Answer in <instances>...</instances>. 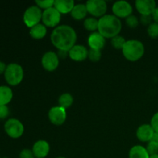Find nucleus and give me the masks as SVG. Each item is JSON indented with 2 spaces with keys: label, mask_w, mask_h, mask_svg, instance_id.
Here are the masks:
<instances>
[{
  "label": "nucleus",
  "mask_w": 158,
  "mask_h": 158,
  "mask_svg": "<svg viewBox=\"0 0 158 158\" xmlns=\"http://www.w3.org/2000/svg\"><path fill=\"white\" fill-rule=\"evenodd\" d=\"M77 32L73 28L67 25H62L55 28L51 34V42L60 51L69 52L77 42Z\"/></svg>",
  "instance_id": "nucleus-1"
},
{
  "label": "nucleus",
  "mask_w": 158,
  "mask_h": 158,
  "mask_svg": "<svg viewBox=\"0 0 158 158\" xmlns=\"http://www.w3.org/2000/svg\"><path fill=\"white\" fill-rule=\"evenodd\" d=\"M121 29V21L114 15H105L98 19V32L105 39L118 35Z\"/></svg>",
  "instance_id": "nucleus-2"
},
{
  "label": "nucleus",
  "mask_w": 158,
  "mask_h": 158,
  "mask_svg": "<svg viewBox=\"0 0 158 158\" xmlns=\"http://www.w3.org/2000/svg\"><path fill=\"white\" fill-rule=\"evenodd\" d=\"M123 55L131 62H136L142 58L144 54V46L139 40H128L122 49Z\"/></svg>",
  "instance_id": "nucleus-3"
},
{
  "label": "nucleus",
  "mask_w": 158,
  "mask_h": 158,
  "mask_svg": "<svg viewBox=\"0 0 158 158\" xmlns=\"http://www.w3.org/2000/svg\"><path fill=\"white\" fill-rule=\"evenodd\" d=\"M4 77L8 84L10 86H17L23 81L24 71L20 65L17 63H10L6 67Z\"/></svg>",
  "instance_id": "nucleus-4"
},
{
  "label": "nucleus",
  "mask_w": 158,
  "mask_h": 158,
  "mask_svg": "<svg viewBox=\"0 0 158 158\" xmlns=\"http://www.w3.org/2000/svg\"><path fill=\"white\" fill-rule=\"evenodd\" d=\"M43 12L37 6H32L28 8L23 15V22L26 26L29 28L33 27L39 24L42 20Z\"/></svg>",
  "instance_id": "nucleus-5"
},
{
  "label": "nucleus",
  "mask_w": 158,
  "mask_h": 158,
  "mask_svg": "<svg viewBox=\"0 0 158 158\" xmlns=\"http://www.w3.org/2000/svg\"><path fill=\"white\" fill-rule=\"evenodd\" d=\"M4 129L7 135L13 139L19 138L24 133V126L21 121L15 118H10L6 122Z\"/></svg>",
  "instance_id": "nucleus-6"
},
{
  "label": "nucleus",
  "mask_w": 158,
  "mask_h": 158,
  "mask_svg": "<svg viewBox=\"0 0 158 158\" xmlns=\"http://www.w3.org/2000/svg\"><path fill=\"white\" fill-rule=\"evenodd\" d=\"M88 12L94 17H100L105 15L107 10V5L103 0H89L86 3Z\"/></svg>",
  "instance_id": "nucleus-7"
},
{
  "label": "nucleus",
  "mask_w": 158,
  "mask_h": 158,
  "mask_svg": "<svg viewBox=\"0 0 158 158\" xmlns=\"http://www.w3.org/2000/svg\"><path fill=\"white\" fill-rule=\"evenodd\" d=\"M61 20V14L54 7L44 10L43 12L42 21L46 27H56Z\"/></svg>",
  "instance_id": "nucleus-8"
},
{
  "label": "nucleus",
  "mask_w": 158,
  "mask_h": 158,
  "mask_svg": "<svg viewBox=\"0 0 158 158\" xmlns=\"http://www.w3.org/2000/svg\"><path fill=\"white\" fill-rule=\"evenodd\" d=\"M112 11L114 12V15L117 18L127 19L132 14L133 8L128 2L121 0V1L116 2L113 5Z\"/></svg>",
  "instance_id": "nucleus-9"
},
{
  "label": "nucleus",
  "mask_w": 158,
  "mask_h": 158,
  "mask_svg": "<svg viewBox=\"0 0 158 158\" xmlns=\"http://www.w3.org/2000/svg\"><path fill=\"white\" fill-rule=\"evenodd\" d=\"M48 117L52 124L60 126L63 124L66 120V109L60 106H53L49 110Z\"/></svg>",
  "instance_id": "nucleus-10"
},
{
  "label": "nucleus",
  "mask_w": 158,
  "mask_h": 158,
  "mask_svg": "<svg viewBox=\"0 0 158 158\" xmlns=\"http://www.w3.org/2000/svg\"><path fill=\"white\" fill-rule=\"evenodd\" d=\"M41 63L43 65V67L46 70L52 72V71L56 70L57 69L60 60H59V56L56 53L52 52V51H49V52H46L43 56Z\"/></svg>",
  "instance_id": "nucleus-11"
},
{
  "label": "nucleus",
  "mask_w": 158,
  "mask_h": 158,
  "mask_svg": "<svg viewBox=\"0 0 158 158\" xmlns=\"http://www.w3.org/2000/svg\"><path fill=\"white\" fill-rule=\"evenodd\" d=\"M135 6L140 15H152L156 9V2L154 0H137Z\"/></svg>",
  "instance_id": "nucleus-12"
},
{
  "label": "nucleus",
  "mask_w": 158,
  "mask_h": 158,
  "mask_svg": "<svg viewBox=\"0 0 158 158\" xmlns=\"http://www.w3.org/2000/svg\"><path fill=\"white\" fill-rule=\"evenodd\" d=\"M88 52L86 47L82 45H75L68 52V55L71 60L77 62H82L88 57Z\"/></svg>",
  "instance_id": "nucleus-13"
},
{
  "label": "nucleus",
  "mask_w": 158,
  "mask_h": 158,
  "mask_svg": "<svg viewBox=\"0 0 158 158\" xmlns=\"http://www.w3.org/2000/svg\"><path fill=\"white\" fill-rule=\"evenodd\" d=\"M49 143L46 140H40L35 142L32 146V153L35 158H45L49 153Z\"/></svg>",
  "instance_id": "nucleus-14"
},
{
  "label": "nucleus",
  "mask_w": 158,
  "mask_h": 158,
  "mask_svg": "<svg viewBox=\"0 0 158 158\" xmlns=\"http://www.w3.org/2000/svg\"><path fill=\"white\" fill-rule=\"evenodd\" d=\"M105 38L99 32H94L88 38V44L92 49L101 50L105 46Z\"/></svg>",
  "instance_id": "nucleus-15"
},
{
  "label": "nucleus",
  "mask_w": 158,
  "mask_h": 158,
  "mask_svg": "<svg viewBox=\"0 0 158 158\" xmlns=\"http://www.w3.org/2000/svg\"><path fill=\"white\" fill-rule=\"evenodd\" d=\"M154 131L151 124H143L137 131V137L142 142H150L152 140Z\"/></svg>",
  "instance_id": "nucleus-16"
},
{
  "label": "nucleus",
  "mask_w": 158,
  "mask_h": 158,
  "mask_svg": "<svg viewBox=\"0 0 158 158\" xmlns=\"http://www.w3.org/2000/svg\"><path fill=\"white\" fill-rule=\"evenodd\" d=\"M74 6L75 2L73 0H56L53 7L60 14H67L70 13Z\"/></svg>",
  "instance_id": "nucleus-17"
},
{
  "label": "nucleus",
  "mask_w": 158,
  "mask_h": 158,
  "mask_svg": "<svg viewBox=\"0 0 158 158\" xmlns=\"http://www.w3.org/2000/svg\"><path fill=\"white\" fill-rule=\"evenodd\" d=\"M46 26H45L43 23H39L31 28L29 35L34 40H42L46 36Z\"/></svg>",
  "instance_id": "nucleus-18"
},
{
  "label": "nucleus",
  "mask_w": 158,
  "mask_h": 158,
  "mask_svg": "<svg viewBox=\"0 0 158 158\" xmlns=\"http://www.w3.org/2000/svg\"><path fill=\"white\" fill-rule=\"evenodd\" d=\"M13 93L7 86H0V105H7L12 100Z\"/></svg>",
  "instance_id": "nucleus-19"
},
{
  "label": "nucleus",
  "mask_w": 158,
  "mask_h": 158,
  "mask_svg": "<svg viewBox=\"0 0 158 158\" xmlns=\"http://www.w3.org/2000/svg\"><path fill=\"white\" fill-rule=\"evenodd\" d=\"M88 13L86 6L85 4L75 5L70 14L73 18L76 20H82L86 16Z\"/></svg>",
  "instance_id": "nucleus-20"
},
{
  "label": "nucleus",
  "mask_w": 158,
  "mask_h": 158,
  "mask_svg": "<svg viewBox=\"0 0 158 158\" xmlns=\"http://www.w3.org/2000/svg\"><path fill=\"white\" fill-rule=\"evenodd\" d=\"M129 158H150V155L146 148L140 145H136L130 150Z\"/></svg>",
  "instance_id": "nucleus-21"
},
{
  "label": "nucleus",
  "mask_w": 158,
  "mask_h": 158,
  "mask_svg": "<svg viewBox=\"0 0 158 158\" xmlns=\"http://www.w3.org/2000/svg\"><path fill=\"white\" fill-rule=\"evenodd\" d=\"M58 102L60 106L64 108V109H67L72 106L73 103V97L70 94L65 93L59 97Z\"/></svg>",
  "instance_id": "nucleus-22"
},
{
  "label": "nucleus",
  "mask_w": 158,
  "mask_h": 158,
  "mask_svg": "<svg viewBox=\"0 0 158 158\" xmlns=\"http://www.w3.org/2000/svg\"><path fill=\"white\" fill-rule=\"evenodd\" d=\"M85 29L89 31H96L98 29V20L94 17L87 18L83 23Z\"/></svg>",
  "instance_id": "nucleus-23"
},
{
  "label": "nucleus",
  "mask_w": 158,
  "mask_h": 158,
  "mask_svg": "<svg viewBox=\"0 0 158 158\" xmlns=\"http://www.w3.org/2000/svg\"><path fill=\"white\" fill-rule=\"evenodd\" d=\"M126 40L121 35H117V36L114 37V38L111 39V43H112V46H114L115 49H123V46L126 43Z\"/></svg>",
  "instance_id": "nucleus-24"
},
{
  "label": "nucleus",
  "mask_w": 158,
  "mask_h": 158,
  "mask_svg": "<svg viewBox=\"0 0 158 158\" xmlns=\"http://www.w3.org/2000/svg\"><path fill=\"white\" fill-rule=\"evenodd\" d=\"M54 0H43V1H40V0H36L35 1V4L36 6L40 8V9H46L52 8L54 6Z\"/></svg>",
  "instance_id": "nucleus-25"
},
{
  "label": "nucleus",
  "mask_w": 158,
  "mask_h": 158,
  "mask_svg": "<svg viewBox=\"0 0 158 158\" xmlns=\"http://www.w3.org/2000/svg\"><path fill=\"white\" fill-rule=\"evenodd\" d=\"M148 33L151 38H158V23H152L150 26H148Z\"/></svg>",
  "instance_id": "nucleus-26"
},
{
  "label": "nucleus",
  "mask_w": 158,
  "mask_h": 158,
  "mask_svg": "<svg viewBox=\"0 0 158 158\" xmlns=\"http://www.w3.org/2000/svg\"><path fill=\"white\" fill-rule=\"evenodd\" d=\"M101 52L100 50H96V49H90L88 52V58L92 62H98L101 59Z\"/></svg>",
  "instance_id": "nucleus-27"
},
{
  "label": "nucleus",
  "mask_w": 158,
  "mask_h": 158,
  "mask_svg": "<svg viewBox=\"0 0 158 158\" xmlns=\"http://www.w3.org/2000/svg\"><path fill=\"white\" fill-rule=\"evenodd\" d=\"M146 149L150 156L158 154V144L154 143V142L151 141V140L148 142Z\"/></svg>",
  "instance_id": "nucleus-28"
},
{
  "label": "nucleus",
  "mask_w": 158,
  "mask_h": 158,
  "mask_svg": "<svg viewBox=\"0 0 158 158\" xmlns=\"http://www.w3.org/2000/svg\"><path fill=\"white\" fill-rule=\"evenodd\" d=\"M126 23L129 27L136 28L138 26L139 20L137 16L131 15L126 19Z\"/></svg>",
  "instance_id": "nucleus-29"
},
{
  "label": "nucleus",
  "mask_w": 158,
  "mask_h": 158,
  "mask_svg": "<svg viewBox=\"0 0 158 158\" xmlns=\"http://www.w3.org/2000/svg\"><path fill=\"white\" fill-rule=\"evenodd\" d=\"M9 109L7 105H0V120H4L9 116Z\"/></svg>",
  "instance_id": "nucleus-30"
},
{
  "label": "nucleus",
  "mask_w": 158,
  "mask_h": 158,
  "mask_svg": "<svg viewBox=\"0 0 158 158\" xmlns=\"http://www.w3.org/2000/svg\"><path fill=\"white\" fill-rule=\"evenodd\" d=\"M19 158H35L32 150L23 149L20 152Z\"/></svg>",
  "instance_id": "nucleus-31"
},
{
  "label": "nucleus",
  "mask_w": 158,
  "mask_h": 158,
  "mask_svg": "<svg viewBox=\"0 0 158 158\" xmlns=\"http://www.w3.org/2000/svg\"><path fill=\"white\" fill-rule=\"evenodd\" d=\"M152 15H143L140 16V23L143 25V26H150L151 24V21H152Z\"/></svg>",
  "instance_id": "nucleus-32"
},
{
  "label": "nucleus",
  "mask_w": 158,
  "mask_h": 158,
  "mask_svg": "<svg viewBox=\"0 0 158 158\" xmlns=\"http://www.w3.org/2000/svg\"><path fill=\"white\" fill-rule=\"evenodd\" d=\"M151 126L154 129V132L158 133V112L153 116L151 120Z\"/></svg>",
  "instance_id": "nucleus-33"
},
{
  "label": "nucleus",
  "mask_w": 158,
  "mask_h": 158,
  "mask_svg": "<svg viewBox=\"0 0 158 158\" xmlns=\"http://www.w3.org/2000/svg\"><path fill=\"white\" fill-rule=\"evenodd\" d=\"M152 18L153 19H154V23H158V7L156 8V9H154V12H153Z\"/></svg>",
  "instance_id": "nucleus-34"
},
{
  "label": "nucleus",
  "mask_w": 158,
  "mask_h": 158,
  "mask_svg": "<svg viewBox=\"0 0 158 158\" xmlns=\"http://www.w3.org/2000/svg\"><path fill=\"white\" fill-rule=\"evenodd\" d=\"M6 67H7V66H6L3 62L0 61V75L2 73H5V71H6Z\"/></svg>",
  "instance_id": "nucleus-35"
},
{
  "label": "nucleus",
  "mask_w": 158,
  "mask_h": 158,
  "mask_svg": "<svg viewBox=\"0 0 158 158\" xmlns=\"http://www.w3.org/2000/svg\"><path fill=\"white\" fill-rule=\"evenodd\" d=\"M151 141L154 142V143H156L157 144H158V133L157 132H154V136H153Z\"/></svg>",
  "instance_id": "nucleus-36"
},
{
  "label": "nucleus",
  "mask_w": 158,
  "mask_h": 158,
  "mask_svg": "<svg viewBox=\"0 0 158 158\" xmlns=\"http://www.w3.org/2000/svg\"><path fill=\"white\" fill-rule=\"evenodd\" d=\"M150 158H158V154H155V155L150 156Z\"/></svg>",
  "instance_id": "nucleus-37"
},
{
  "label": "nucleus",
  "mask_w": 158,
  "mask_h": 158,
  "mask_svg": "<svg viewBox=\"0 0 158 158\" xmlns=\"http://www.w3.org/2000/svg\"><path fill=\"white\" fill-rule=\"evenodd\" d=\"M57 158H66V157H57Z\"/></svg>",
  "instance_id": "nucleus-38"
}]
</instances>
